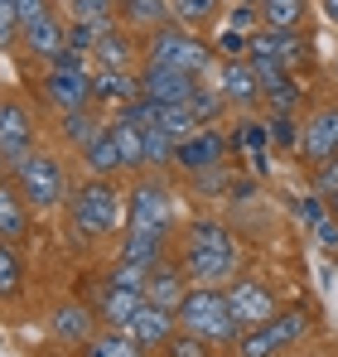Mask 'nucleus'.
<instances>
[{"label": "nucleus", "mask_w": 338, "mask_h": 357, "mask_svg": "<svg viewBox=\"0 0 338 357\" xmlns=\"http://www.w3.org/2000/svg\"><path fill=\"white\" fill-rule=\"evenodd\" d=\"M251 59H276V63H304L309 59V44H304V34H295V29H256L251 34Z\"/></svg>", "instance_id": "2eb2a0df"}, {"label": "nucleus", "mask_w": 338, "mask_h": 357, "mask_svg": "<svg viewBox=\"0 0 338 357\" xmlns=\"http://www.w3.org/2000/svg\"><path fill=\"white\" fill-rule=\"evenodd\" d=\"M266 140H271L266 126H242V130H237V145H242L247 155H266Z\"/></svg>", "instance_id": "37998d69"}, {"label": "nucleus", "mask_w": 338, "mask_h": 357, "mask_svg": "<svg viewBox=\"0 0 338 357\" xmlns=\"http://www.w3.org/2000/svg\"><path fill=\"white\" fill-rule=\"evenodd\" d=\"M126 10H131L135 20H165L169 5H160V0H126Z\"/></svg>", "instance_id": "c03bdc74"}, {"label": "nucleus", "mask_w": 338, "mask_h": 357, "mask_svg": "<svg viewBox=\"0 0 338 357\" xmlns=\"http://www.w3.org/2000/svg\"><path fill=\"white\" fill-rule=\"evenodd\" d=\"M92 328H97V319H92L87 304L68 299V304H58V309H54V338H63V343H87Z\"/></svg>", "instance_id": "a211bd4d"}, {"label": "nucleus", "mask_w": 338, "mask_h": 357, "mask_svg": "<svg viewBox=\"0 0 338 357\" xmlns=\"http://www.w3.org/2000/svg\"><path fill=\"white\" fill-rule=\"evenodd\" d=\"M44 92H49V102H54L63 116L68 112H87V102H92V73L87 68H63V63H54L49 77H44Z\"/></svg>", "instance_id": "9b49d317"}, {"label": "nucleus", "mask_w": 338, "mask_h": 357, "mask_svg": "<svg viewBox=\"0 0 338 357\" xmlns=\"http://www.w3.org/2000/svg\"><path fill=\"white\" fill-rule=\"evenodd\" d=\"M20 256H15V241L0 237V295H15L20 290Z\"/></svg>", "instance_id": "72a5a7b5"}, {"label": "nucleus", "mask_w": 338, "mask_h": 357, "mask_svg": "<svg viewBox=\"0 0 338 357\" xmlns=\"http://www.w3.org/2000/svg\"><path fill=\"white\" fill-rule=\"evenodd\" d=\"M223 92L218 87H193V97H189V112L198 116V126H213V121L223 116Z\"/></svg>", "instance_id": "c756f323"}, {"label": "nucleus", "mask_w": 338, "mask_h": 357, "mask_svg": "<svg viewBox=\"0 0 338 357\" xmlns=\"http://www.w3.org/2000/svg\"><path fill=\"white\" fill-rule=\"evenodd\" d=\"M34 155V121L20 102H0V160L20 169Z\"/></svg>", "instance_id": "6e6552de"}, {"label": "nucleus", "mask_w": 338, "mask_h": 357, "mask_svg": "<svg viewBox=\"0 0 338 357\" xmlns=\"http://www.w3.org/2000/svg\"><path fill=\"white\" fill-rule=\"evenodd\" d=\"M304 333H309V314L304 309H281L276 319H266V324H256L237 338V357H276L285 348H295Z\"/></svg>", "instance_id": "7ed1b4c3"}, {"label": "nucleus", "mask_w": 338, "mask_h": 357, "mask_svg": "<svg viewBox=\"0 0 338 357\" xmlns=\"http://www.w3.org/2000/svg\"><path fill=\"white\" fill-rule=\"evenodd\" d=\"M266 130H271V140H276V145H285V150H300V130H295L290 112H276V121H271Z\"/></svg>", "instance_id": "79ce46f5"}, {"label": "nucleus", "mask_w": 338, "mask_h": 357, "mask_svg": "<svg viewBox=\"0 0 338 357\" xmlns=\"http://www.w3.org/2000/svg\"><path fill=\"white\" fill-rule=\"evenodd\" d=\"M256 20H261V5L256 0H242L227 10V29H242V34H256Z\"/></svg>", "instance_id": "4c0bfd02"}, {"label": "nucleus", "mask_w": 338, "mask_h": 357, "mask_svg": "<svg viewBox=\"0 0 338 357\" xmlns=\"http://www.w3.org/2000/svg\"><path fill=\"white\" fill-rule=\"evenodd\" d=\"M145 275H150L145 266H131V261H116V266H112V275H107V280H112V285H121V290H140V295H145Z\"/></svg>", "instance_id": "e433bc0d"}, {"label": "nucleus", "mask_w": 338, "mask_h": 357, "mask_svg": "<svg viewBox=\"0 0 338 357\" xmlns=\"http://www.w3.org/2000/svg\"><path fill=\"white\" fill-rule=\"evenodd\" d=\"M29 232V213H24V193L15 183H0V237L20 241Z\"/></svg>", "instance_id": "4be33fe9"}, {"label": "nucleus", "mask_w": 338, "mask_h": 357, "mask_svg": "<svg viewBox=\"0 0 338 357\" xmlns=\"http://www.w3.org/2000/svg\"><path fill=\"white\" fill-rule=\"evenodd\" d=\"M160 246H165V237H145V232H126V241H121V261H131V266H155L160 261Z\"/></svg>", "instance_id": "cd10ccee"}, {"label": "nucleus", "mask_w": 338, "mask_h": 357, "mask_svg": "<svg viewBox=\"0 0 338 357\" xmlns=\"http://www.w3.org/2000/svg\"><path fill=\"white\" fill-rule=\"evenodd\" d=\"M314 188H319V193H334V188H338V155L319 165V174H314Z\"/></svg>", "instance_id": "09e8293b"}, {"label": "nucleus", "mask_w": 338, "mask_h": 357, "mask_svg": "<svg viewBox=\"0 0 338 357\" xmlns=\"http://www.w3.org/2000/svg\"><path fill=\"white\" fill-rule=\"evenodd\" d=\"M145 304V295L140 290H121V285H102V295H97V309H102V319L112 324V328H126L131 319H135V309Z\"/></svg>", "instance_id": "aec40b11"}, {"label": "nucleus", "mask_w": 338, "mask_h": 357, "mask_svg": "<svg viewBox=\"0 0 338 357\" xmlns=\"http://www.w3.org/2000/svg\"><path fill=\"white\" fill-rule=\"evenodd\" d=\"M15 188L24 193L29 208H58L68 198V178H63V165L54 155H29L15 169Z\"/></svg>", "instance_id": "20e7f679"}, {"label": "nucleus", "mask_w": 338, "mask_h": 357, "mask_svg": "<svg viewBox=\"0 0 338 357\" xmlns=\"http://www.w3.org/2000/svg\"><path fill=\"white\" fill-rule=\"evenodd\" d=\"M140 130H145V165H165V160H174V145H179V140L160 130V121H145Z\"/></svg>", "instance_id": "7c9ffc66"}, {"label": "nucleus", "mask_w": 338, "mask_h": 357, "mask_svg": "<svg viewBox=\"0 0 338 357\" xmlns=\"http://www.w3.org/2000/svg\"><path fill=\"white\" fill-rule=\"evenodd\" d=\"M165 348H169V357H208V343H203L198 333H189V328H184V333H174Z\"/></svg>", "instance_id": "a19ab883"}, {"label": "nucleus", "mask_w": 338, "mask_h": 357, "mask_svg": "<svg viewBox=\"0 0 338 357\" xmlns=\"http://www.w3.org/2000/svg\"><path fill=\"white\" fill-rule=\"evenodd\" d=\"M184 246H237V241H232V232H227L223 222L203 218V222H193V227H189V237H184Z\"/></svg>", "instance_id": "2f4dec72"}, {"label": "nucleus", "mask_w": 338, "mask_h": 357, "mask_svg": "<svg viewBox=\"0 0 338 357\" xmlns=\"http://www.w3.org/2000/svg\"><path fill=\"white\" fill-rule=\"evenodd\" d=\"M116 0H73V15L78 20H97V15H112Z\"/></svg>", "instance_id": "a18cd8bd"}, {"label": "nucleus", "mask_w": 338, "mask_h": 357, "mask_svg": "<svg viewBox=\"0 0 338 357\" xmlns=\"http://www.w3.org/2000/svg\"><path fill=\"white\" fill-rule=\"evenodd\" d=\"M92 97H102V102H135L140 97V77H131L126 68H97L92 73Z\"/></svg>", "instance_id": "412c9836"}, {"label": "nucleus", "mask_w": 338, "mask_h": 357, "mask_svg": "<svg viewBox=\"0 0 338 357\" xmlns=\"http://www.w3.org/2000/svg\"><path fill=\"white\" fill-rule=\"evenodd\" d=\"M20 29H24L20 24V5L15 0H0V49H10L20 39Z\"/></svg>", "instance_id": "ea45409f"}, {"label": "nucleus", "mask_w": 338, "mask_h": 357, "mask_svg": "<svg viewBox=\"0 0 338 357\" xmlns=\"http://www.w3.org/2000/svg\"><path fill=\"white\" fill-rule=\"evenodd\" d=\"M218 54H223V59H251V34L223 29V34H218Z\"/></svg>", "instance_id": "58836bf2"}, {"label": "nucleus", "mask_w": 338, "mask_h": 357, "mask_svg": "<svg viewBox=\"0 0 338 357\" xmlns=\"http://www.w3.org/2000/svg\"><path fill=\"white\" fill-rule=\"evenodd\" d=\"M213 87L223 92L227 107H251V102L261 97V82H256V73H251V63H247V59H223Z\"/></svg>", "instance_id": "dca6fc26"}, {"label": "nucleus", "mask_w": 338, "mask_h": 357, "mask_svg": "<svg viewBox=\"0 0 338 357\" xmlns=\"http://www.w3.org/2000/svg\"><path fill=\"white\" fill-rule=\"evenodd\" d=\"M20 5V24H29V20H39V15H49L44 10V0H15Z\"/></svg>", "instance_id": "8fccbe9b"}, {"label": "nucleus", "mask_w": 338, "mask_h": 357, "mask_svg": "<svg viewBox=\"0 0 338 357\" xmlns=\"http://www.w3.org/2000/svg\"><path fill=\"white\" fill-rule=\"evenodd\" d=\"M184 275H193L198 285H223L237 280V246H184Z\"/></svg>", "instance_id": "1a4fd4ad"}, {"label": "nucleus", "mask_w": 338, "mask_h": 357, "mask_svg": "<svg viewBox=\"0 0 338 357\" xmlns=\"http://www.w3.org/2000/svg\"><path fill=\"white\" fill-rule=\"evenodd\" d=\"M82 160H87L92 174H102V178L112 174V169H121V150H116V130L112 126H102V130L82 145Z\"/></svg>", "instance_id": "5701e85b"}, {"label": "nucleus", "mask_w": 338, "mask_h": 357, "mask_svg": "<svg viewBox=\"0 0 338 357\" xmlns=\"http://www.w3.org/2000/svg\"><path fill=\"white\" fill-rule=\"evenodd\" d=\"M261 97L276 107V112H295V102H300V87H295V77L285 73L276 82H261Z\"/></svg>", "instance_id": "473e14b6"}, {"label": "nucleus", "mask_w": 338, "mask_h": 357, "mask_svg": "<svg viewBox=\"0 0 338 357\" xmlns=\"http://www.w3.org/2000/svg\"><path fill=\"white\" fill-rule=\"evenodd\" d=\"M68 218L82 237H107L116 227V218H121V198H116V188L107 178H92L78 193H68Z\"/></svg>", "instance_id": "f03ea898"}, {"label": "nucleus", "mask_w": 338, "mask_h": 357, "mask_svg": "<svg viewBox=\"0 0 338 357\" xmlns=\"http://www.w3.org/2000/svg\"><path fill=\"white\" fill-rule=\"evenodd\" d=\"M131 232H145V237H165L169 232L165 183H155V178H140L135 183V193H131Z\"/></svg>", "instance_id": "423d86ee"}, {"label": "nucleus", "mask_w": 338, "mask_h": 357, "mask_svg": "<svg viewBox=\"0 0 338 357\" xmlns=\"http://www.w3.org/2000/svg\"><path fill=\"white\" fill-rule=\"evenodd\" d=\"M24 44H29V54H39V59H58V54L68 49V29L58 24L54 15H39V20L24 24Z\"/></svg>", "instance_id": "6ab92c4d"}, {"label": "nucleus", "mask_w": 338, "mask_h": 357, "mask_svg": "<svg viewBox=\"0 0 338 357\" xmlns=\"http://www.w3.org/2000/svg\"><path fill=\"white\" fill-rule=\"evenodd\" d=\"M261 5V24L266 29H295L309 10V0H256Z\"/></svg>", "instance_id": "393cba45"}, {"label": "nucleus", "mask_w": 338, "mask_h": 357, "mask_svg": "<svg viewBox=\"0 0 338 357\" xmlns=\"http://www.w3.org/2000/svg\"><path fill=\"white\" fill-rule=\"evenodd\" d=\"M82 348H87L82 357H140L135 338H131L126 328H112V333H92Z\"/></svg>", "instance_id": "b1692460"}, {"label": "nucleus", "mask_w": 338, "mask_h": 357, "mask_svg": "<svg viewBox=\"0 0 338 357\" xmlns=\"http://www.w3.org/2000/svg\"><path fill=\"white\" fill-rule=\"evenodd\" d=\"M150 63H169V68H179V73H208V68H213V49H208L203 39H193L189 29L160 24V29L150 34Z\"/></svg>", "instance_id": "39448f33"}, {"label": "nucleus", "mask_w": 338, "mask_h": 357, "mask_svg": "<svg viewBox=\"0 0 338 357\" xmlns=\"http://www.w3.org/2000/svg\"><path fill=\"white\" fill-rule=\"evenodd\" d=\"M227 309L237 314V324H242V328H256V324H266V319H276V314H281L276 295H271L261 280H251V275H242V280H232V285H227Z\"/></svg>", "instance_id": "0eeeda50"}, {"label": "nucleus", "mask_w": 338, "mask_h": 357, "mask_svg": "<svg viewBox=\"0 0 338 357\" xmlns=\"http://www.w3.org/2000/svg\"><path fill=\"white\" fill-rule=\"evenodd\" d=\"M97 59H102V68H126L131 63V44L121 34H107V39H97Z\"/></svg>", "instance_id": "f704fd0d"}, {"label": "nucleus", "mask_w": 338, "mask_h": 357, "mask_svg": "<svg viewBox=\"0 0 338 357\" xmlns=\"http://www.w3.org/2000/svg\"><path fill=\"white\" fill-rule=\"evenodd\" d=\"M314 237H319V246H329V251H338V218H334V213L314 222Z\"/></svg>", "instance_id": "de8ad7c7"}, {"label": "nucleus", "mask_w": 338, "mask_h": 357, "mask_svg": "<svg viewBox=\"0 0 338 357\" xmlns=\"http://www.w3.org/2000/svg\"><path fill=\"white\" fill-rule=\"evenodd\" d=\"M116 150H121V169H135V165H145V130L140 126H131V121H116Z\"/></svg>", "instance_id": "a878e982"}, {"label": "nucleus", "mask_w": 338, "mask_h": 357, "mask_svg": "<svg viewBox=\"0 0 338 357\" xmlns=\"http://www.w3.org/2000/svg\"><path fill=\"white\" fill-rule=\"evenodd\" d=\"M193 87H198L193 73H179V68H169V63H150V68L140 73V97L155 102V107H179V102H189Z\"/></svg>", "instance_id": "9d476101"}, {"label": "nucleus", "mask_w": 338, "mask_h": 357, "mask_svg": "<svg viewBox=\"0 0 338 357\" xmlns=\"http://www.w3.org/2000/svg\"><path fill=\"white\" fill-rule=\"evenodd\" d=\"M179 328H189V333H198L203 343H237L247 328L237 324V314L227 309V290L218 285H198V290H189V295L179 299Z\"/></svg>", "instance_id": "f257e3e1"}, {"label": "nucleus", "mask_w": 338, "mask_h": 357, "mask_svg": "<svg viewBox=\"0 0 338 357\" xmlns=\"http://www.w3.org/2000/svg\"><path fill=\"white\" fill-rule=\"evenodd\" d=\"M97 130H102V126L87 116V112H68V116H63V135H68L73 145H87V140H92Z\"/></svg>", "instance_id": "c9c22d12"}, {"label": "nucleus", "mask_w": 338, "mask_h": 357, "mask_svg": "<svg viewBox=\"0 0 338 357\" xmlns=\"http://www.w3.org/2000/svg\"><path fill=\"white\" fill-rule=\"evenodd\" d=\"M193 183H198V193H208V198H218V188L227 183L223 165H218V169H203V174H193Z\"/></svg>", "instance_id": "49530a36"}, {"label": "nucleus", "mask_w": 338, "mask_h": 357, "mask_svg": "<svg viewBox=\"0 0 338 357\" xmlns=\"http://www.w3.org/2000/svg\"><path fill=\"white\" fill-rule=\"evenodd\" d=\"M227 155V135H218L213 126H203V130H193L189 140H179L174 145V165L179 169H189V174H203V169H218Z\"/></svg>", "instance_id": "f8f14e48"}, {"label": "nucleus", "mask_w": 338, "mask_h": 357, "mask_svg": "<svg viewBox=\"0 0 338 357\" xmlns=\"http://www.w3.org/2000/svg\"><path fill=\"white\" fill-rule=\"evenodd\" d=\"M189 295L184 290V266H169V261H155L150 275H145V299L160 304V309H179V299Z\"/></svg>", "instance_id": "f3484780"}, {"label": "nucleus", "mask_w": 338, "mask_h": 357, "mask_svg": "<svg viewBox=\"0 0 338 357\" xmlns=\"http://www.w3.org/2000/svg\"><path fill=\"white\" fill-rule=\"evenodd\" d=\"M319 10H324V15H329V20L338 24V0H319Z\"/></svg>", "instance_id": "3c124183"}, {"label": "nucleus", "mask_w": 338, "mask_h": 357, "mask_svg": "<svg viewBox=\"0 0 338 357\" xmlns=\"http://www.w3.org/2000/svg\"><path fill=\"white\" fill-rule=\"evenodd\" d=\"M174 328H179V314H174V309H160V304H150V299H145V304L135 309V319L126 324V333L135 338L140 353H145V348H165L169 338H174Z\"/></svg>", "instance_id": "ddd939ff"}, {"label": "nucleus", "mask_w": 338, "mask_h": 357, "mask_svg": "<svg viewBox=\"0 0 338 357\" xmlns=\"http://www.w3.org/2000/svg\"><path fill=\"white\" fill-rule=\"evenodd\" d=\"M155 121H160V130H165V135H174V140H189L193 130H203V126H198V116L189 112V102H179V107H155Z\"/></svg>", "instance_id": "bb28decb"}, {"label": "nucleus", "mask_w": 338, "mask_h": 357, "mask_svg": "<svg viewBox=\"0 0 338 357\" xmlns=\"http://www.w3.org/2000/svg\"><path fill=\"white\" fill-rule=\"evenodd\" d=\"M218 10H223V0H169V15H174L184 29H198V24H208Z\"/></svg>", "instance_id": "c85d7f7f"}, {"label": "nucleus", "mask_w": 338, "mask_h": 357, "mask_svg": "<svg viewBox=\"0 0 338 357\" xmlns=\"http://www.w3.org/2000/svg\"><path fill=\"white\" fill-rule=\"evenodd\" d=\"M300 155L309 165H324L338 155V107H324L309 116V126L300 130Z\"/></svg>", "instance_id": "4468645a"}, {"label": "nucleus", "mask_w": 338, "mask_h": 357, "mask_svg": "<svg viewBox=\"0 0 338 357\" xmlns=\"http://www.w3.org/2000/svg\"><path fill=\"white\" fill-rule=\"evenodd\" d=\"M324 198H329V213L338 218V188H334V193H324Z\"/></svg>", "instance_id": "603ef678"}]
</instances>
